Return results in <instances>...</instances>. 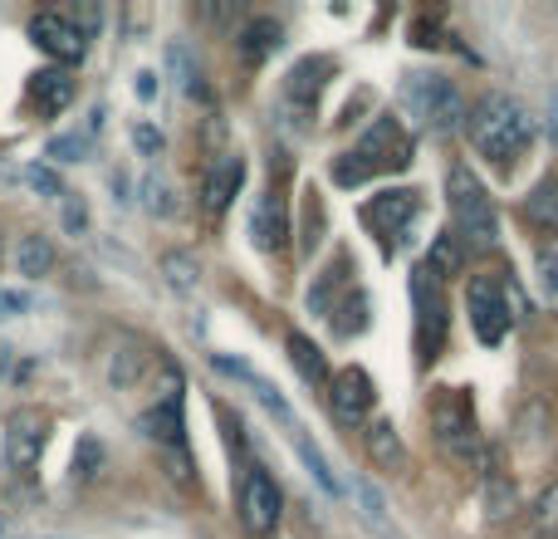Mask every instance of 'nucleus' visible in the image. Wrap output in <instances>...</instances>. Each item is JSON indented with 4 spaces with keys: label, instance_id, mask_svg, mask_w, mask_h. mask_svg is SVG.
Masks as SVG:
<instances>
[{
    "label": "nucleus",
    "instance_id": "nucleus-20",
    "mask_svg": "<svg viewBox=\"0 0 558 539\" xmlns=\"http://www.w3.org/2000/svg\"><path fill=\"white\" fill-rule=\"evenodd\" d=\"M363 442H367V456H373V466H383V471H402V466H407L402 432H397L392 422H373Z\"/></svg>",
    "mask_w": 558,
    "mask_h": 539
},
{
    "label": "nucleus",
    "instance_id": "nucleus-8",
    "mask_svg": "<svg viewBox=\"0 0 558 539\" xmlns=\"http://www.w3.org/2000/svg\"><path fill=\"white\" fill-rule=\"evenodd\" d=\"M363 226L383 241V255H397V245L407 241V231L422 216V192H407V187H392V192H373V202L357 206Z\"/></svg>",
    "mask_w": 558,
    "mask_h": 539
},
{
    "label": "nucleus",
    "instance_id": "nucleus-15",
    "mask_svg": "<svg viewBox=\"0 0 558 539\" xmlns=\"http://www.w3.org/2000/svg\"><path fill=\"white\" fill-rule=\"evenodd\" d=\"M74 94H78L74 74H69V69H59V64L35 69V74H29V84H25V104L35 108L39 118H59L69 104H74Z\"/></svg>",
    "mask_w": 558,
    "mask_h": 539
},
{
    "label": "nucleus",
    "instance_id": "nucleus-38",
    "mask_svg": "<svg viewBox=\"0 0 558 539\" xmlns=\"http://www.w3.org/2000/svg\"><path fill=\"white\" fill-rule=\"evenodd\" d=\"M357 495H363V505H367V515H373V520L377 525H387V511H383V501H377V491H373V486H357Z\"/></svg>",
    "mask_w": 558,
    "mask_h": 539
},
{
    "label": "nucleus",
    "instance_id": "nucleus-29",
    "mask_svg": "<svg viewBox=\"0 0 558 539\" xmlns=\"http://www.w3.org/2000/svg\"><path fill=\"white\" fill-rule=\"evenodd\" d=\"M137 192H143V206H147V212H153V216H172V212H177V202H172V192H167V182H162V177H153V172H147L143 182H137Z\"/></svg>",
    "mask_w": 558,
    "mask_h": 539
},
{
    "label": "nucleus",
    "instance_id": "nucleus-30",
    "mask_svg": "<svg viewBox=\"0 0 558 539\" xmlns=\"http://www.w3.org/2000/svg\"><path fill=\"white\" fill-rule=\"evenodd\" d=\"M98 466H104V446H98V436H78V452H74V481H94Z\"/></svg>",
    "mask_w": 558,
    "mask_h": 539
},
{
    "label": "nucleus",
    "instance_id": "nucleus-7",
    "mask_svg": "<svg viewBox=\"0 0 558 539\" xmlns=\"http://www.w3.org/2000/svg\"><path fill=\"white\" fill-rule=\"evenodd\" d=\"M465 314H471V328L485 348L505 344L514 324V285L505 275H495V270L471 275L465 279Z\"/></svg>",
    "mask_w": 558,
    "mask_h": 539
},
{
    "label": "nucleus",
    "instance_id": "nucleus-35",
    "mask_svg": "<svg viewBox=\"0 0 558 539\" xmlns=\"http://www.w3.org/2000/svg\"><path fill=\"white\" fill-rule=\"evenodd\" d=\"M49 157H54V163H84L88 157V137H54V143H49Z\"/></svg>",
    "mask_w": 558,
    "mask_h": 539
},
{
    "label": "nucleus",
    "instance_id": "nucleus-24",
    "mask_svg": "<svg viewBox=\"0 0 558 539\" xmlns=\"http://www.w3.org/2000/svg\"><path fill=\"white\" fill-rule=\"evenodd\" d=\"M289 442H294L299 462H304V466H308V476H314V481H318V486H324V491H328V495H343V481H338V476H333V466H328V456H324V452H318V446H314V436H308V432H304V427H299V432H289Z\"/></svg>",
    "mask_w": 558,
    "mask_h": 539
},
{
    "label": "nucleus",
    "instance_id": "nucleus-31",
    "mask_svg": "<svg viewBox=\"0 0 558 539\" xmlns=\"http://www.w3.org/2000/svg\"><path fill=\"white\" fill-rule=\"evenodd\" d=\"M162 275H167V285L182 289V295H192V289H196V261H192V255H167Z\"/></svg>",
    "mask_w": 558,
    "mask_h": 539
},
{
    "label": "nucleus",
    "instance_id": "nucleus-18",
    "mask_svg": "<svg viewBox=\"0 0 558 539\" xmlns=\"http://www.w3.org/2000/svg\"><path fill=\"white\" fill-rule=\"evenodd\" d=\"M328 324H333V338L367 334V324H373V299H367V289L353 285L343 299H333V309H328Z\"/></svg>",
    "mask_w": 558,
    "mask_h": 539
},
{
    "label": "nucleus",
    "instance_id": "nucleus-21",
    "mask_svg": "<svg viewBox=\"0 0 558 539\" xmlns=\"http://www.w3.org/2000/svg\"><path fill=\"white\" fill-rule=\"evenodd\" d=\"M15 270H20L25 279H45L49 270H54V245H49V236H39V231L20 236V245H15Z\"/></svg>",
    "mask_w": 558,
    "mask_h": 539
},
{
    "label": "nucleus",
    "instance_id": "nucleus-23",
    "mask_svg": "<svg viewBox=\"0 0 558 539\" xmlns=\"http://www.w3.org/2000/svg\"><path fill=\"white\" fill-rule=\"evenodd\" d=\"M143 363H147V348L137 344V338H123V344L113 348V358H108V383L123 393V387H133L137 378H143Z\"/></svg>",
    "mask_w": 558,
    "mask_h": 539
},
{
    "label": "nucleus",
    "instance_id": "nucleus-27",
    "mask_svg": "<svg viewBox=\"0 0 558 539\" xmlns=\"http://www.w3.org/2000/svg\"><path fill=\"white\" fill-rule=\"evenodd\" d=\"M520 511V491H514L505 476H490V486H485V520H510V515Z\"/></svg>",
    "mask_w": 558,
    "mask_h": 539
},
{
    "label": "nucleus",
    "instance_id": "nucleus-11",
    "mask_svg": "<svg viewBox=\"0 0 558 539\" xmlns=\"http://www.w3.org/2000/svg\"><path fill=\"white\" fill-rule=\"evenodd\" d=\"M29 39H35V49H45L59 69L78 64L84 49H88V35L74 25V15H59V10H39V15H29Z\"/></svg>",
    "mask_w": 558,
    "mask_h": 539
},
{
    "label": "nucleus",
    "instance_id": "nucleus-25",
    "mask_svg": "<svg viewBox=\"0 0 558 539\" xmlns=\"http://www.w3.org/2000/svg\"><path fill=\"white\" fill-rule=\"evenodd\" d=\"M284 354H289V363L299 368V378L304 383H328V363H324V354H318V344L314 338H304V334H289L284 338Z\"/></svg>",
    "mask_w": 558,
    "mask_h": 539
},
{
    "label": "nucleus",
    "instance_id": "nucleus-4",
    "mask_svg": "<svg viewBox=\"0 0 558 539\" xmlns=\"http://www.w3.org/2000/svg\"><path fill=\"white\" fill-rule=\"evenodd\" d=\"M397 104H402V118H412L426 133H456V128L465 123L461 88L446 74H436V69H412V74L397 84Z\"/></svg>",
    "mask_w": 558,
    "mask_h": 539
},
{
    "label": "nucleus",
    "instance_id": "nucleus-32",
    "mask_svg": "<svg viewBox=\"0 0 558 539\" xmlns=\"http://www.w3.org/2000/svg\"><path fill=\"white\" fill-rule=\"evenodd\" d=\"M59 202H64V231H69V236H84V231H88V206H84V196L64 192Z\"/></svg>",
    "mask_w": 558,
    "mask_h": 539
},
{
    "label": "nucleus",
    "instance_id": "nucleus-22",
    "mask_svg": "<svg viewBox=\"0 0 558 539\" xmlns=\"http://www.w3.org/2000/svg\"><path fill=\"white\" fill-rule=\"evenodd\" d=\"M167 64H172V74L182 79L186 98H196V104H211V88H206V79H202V64L192 59V49H186L182 39H172V45H167Z\"/></svg>",
    "mask_w": 558,
    "mask_h": 539
},
{
    "label": "nucleus",
    "instance_id": "nucleus-3",
    "mask_svg": "<svg viewBox=\"0 0 558 539\" xmlns=\"http://www.w3.org/2000/svg\"><path fill=\"white\" fill-rule=\"evenodd\" d=\"M446 206H451V226L446 231L465 245V251H490L500 241V216L485 192V182L465 163L446 167Z\"/></svg>",
    "mask_w": 558,
    "mask_h": 539
},
{
    "label": "nucleus",
    "instance_id": "nucleus-1",
    "mask_svg": "<svg viewBox=\"0 0 558 539\" xmlns=\"http://www.w3.org/2000/svg\"><path fill=\"white\" fill-rule=\"evenodd\" d=\"M402 167H412V137H407L402 118L383 113L367 123V133L357 137L343 157L328 163V177H333L338 187H363V182H373V177L402 172Z\"/></svg>",
    "mask_w": 558,
    "mask_h": 539
},
{
    "label": "nucleus",
    "instance_id": "nucleus-39",
    "mask_svg": "<svg viewBox=\"0 0 558 539\" xmlns=\"http://www.w3.org/2000/svg\"><path fill=\"white\" fill-rule=\"evenodd\" d=\"M153 94H157V79L153 74H137V98H143V104H153Z\"/></svg>",
    "mask_w": 558,
    "mask_h": 539
},
{
    "label": "nucleus",
    "instance_id": "nucleus-16",
    "mask_svg": "<svg viewBox=\"0 0 558 539\" xmlns=\"http://www.w3.org/2000/svg\"><path fill=\"white\" fill-rule=\"evenodd\" d=\"M241 187H245V163H241V157H216V167L206 172V187H202L206 216H226V212H231V202L241 196Z\"/></svg>",
    "mask_w": 558,
    "mask_h": 539
},
{
    "label": "nucleus",
    "instance_id": "nucleus-37",
    "mask_svg": "<svg viewBox=\"0 0 558 539\" xmlns=\"http://www.w3.org/2000/svg\"><path fill=\"white\" fill-rule=\"evenodd\" d=\"M133 143H137V153H147V157L162 153V133H157L153 123H133Z\"/></svg>",
    "mask_w": 558,
    "mask_h": 539
},
{
    "label": "nucleus",
    "instance_id": "nucleus-28",
    "mask_svg": "<svg viewBox=\"0 0 558 539\" xmlns=\"http://www.w3.org/2000/svg\"><path fill=\"white\" fill-rule=\"evenodd\" d=\"M530 520H534V535L539 539H558V481L530 505Z\"/></svg>",
    "mask_w": 558,
    "mask_h": 539
},
{
    "label": "nucleus",
    "instance_id": "nucleus-40",
    "mask_svg": "<svg viewBox=\"0 0 558 539\" xmlns=\"http://www.w3.org/2000/svg\"><path fill=\"white\" fill-rule=\"evenodd\" d=\"M554 104H558V98H554Z\"/></svg>",
    "mask_w": 558,
    "mask_h": 539
},
{
    "label": "nucleus",
    "instance_id": "nucleus-17",
    "mask_svg": "<svg viewBox=\"0 0 558 539\" xmlns=\"http://www.w3.org/2000/svg\"><path fill=\"white\" fill-rule=\"evenodd\" d=\"M524 221H530L534 236L544 241H558V172H544L539 182L524 196Z\"/></svg>",
    "mask_w": 558,
    "mask_h": 539
},
{
    "label": "nucleus",
    "instance_id": "nucleus-36",
    "mask_svg": "<svg viewBox=\"0 0 558 539\" xmlns=\"http://www.w3.org/2000/svg\"><path fill=\"white\" fill-rule=\"evenodd\" d=\"M539 289H544V299H549V309H558V251L539 261Z\"/></svg>",
    "mask_w": 558,
    "mask_h": 539
},
{
    "label": "nucleus",
    "instance_id": "nucleus-14",
    "mask_svg": "<svg viewBox=\"0 0 558 539\" xmlns=\"http://www.w3.org/2000/svg\"><path fill=\"white\" fill-rule=\"evenodd\" d=\"M284 241H289V202L270 187V192H260L251 206V245L275 255V251H284Z\"/></svg>",
    "mask_w": 558,
    "mask_h": 539
},
{
    "label": "nucleus",
    "instance_id": "nucleus-5",
    "mask_svg": "<svg viewBox=\"0 0 558 539\" xmlns=\"http://www.w3.org/2000/svg\"><path fill=\"white\" fill-rule=\"evenodd\" d=\"M407 295H412V334H416V368H436V358L446 354V338H451V299H446L441 279L426 265H412L407 279Z\"/></svg>",
    "mask_w": 558,
    "mask_h": 539
},
{
    "label": "nucleus",
    "instance_id": "nucleus-9",
    "mask_svg": "<svg viewBox=\"0 0 558 539\" xmlns=\"http://www.w3.org/2000/svg\"><path fill=\"white\" fill-rule=\"evenodd\" d=\"M241 525L251 539H270L279 530V520H284V491H279V481L270 471H265L260 462L245 466L241 476Z\"/></svg>",
    "mask_w": 558,
    "mask_h": 539
},
{
    "label": "nucleus",
    "instance_id": "nucleus-34",
    "mask_svg": "<svg viewBox=\"0 0 558 539\" xmlns=\"http://www.w3.org/2000/svg\"><path fill=\"white\" fill-rule=\"evenodd\" d=\"M25 187H35L39 196H64V182H59V172H49V167H25Z\"/></svg>",
    "mask_w": 558,
    "mask_h": 539
},
{
    "label": "nucleus",
    "instance_id": "nucleus-19",
    "mask_svg": "<svg viewBox=\"0 0 558 539\" xmlns=\"http://www.w3.org/2000/svg\"><path fill=\"white\" fill-rule=\"evenodd\" d=\"M279 45H284V25H279L275 15H255L241 25V55L251 59V64H265Z\"/></svg>",
    "mask_w": 558,
    "mask_h": 539
},
{
    "label": "nucleus",
    "instance_id": "nucleus-12",
    "mask_svg": "<svg viewBox=\"0 0 558 539\" xmlns=\"http://www.w3.org/2000/svg\"><path fill=\"white\" fill-rule=\"evenodd\" d=\"M373 403H377V383H373V373H367V368H357V363L338 368L333 383H328V412H333L338 422L357 427V422H367Z\"/></svg>",
    "mask_w": 558,
    "mask_h": 539
},
{
    "label": "nucleus",
    "instance_id": "nucleus-10",
    "mask_svg": "<svg viewBox=\"0 0 558 539\" xmlns=\"http://www.w3.org/2000/svg\"><path fill=\"white\" fill-rule=\"evenodd\" d=\"M45 442H49V417L39 407H15L5 417V466L15 476H35Z\"/></svg>",
    "mask_w": 558,
    "mask_h": 539
},
{
    "label": "nucleus",
    "instance_id": "nucleus-2",
    "mask_svg": "<svg viewBox=\"0 0 558 539\" xmlns=\"http://www.w3.org/2000/svg\"><path fill=\"white\" fill-rule=\"evenodd\" d=\"M461 128H465V137H471L475 153L490 157V163H505V167H510L514 157L534 143L530 108H524L520 98H510V94H485L481 104L465 113Z\"/></svg>",
    "mask_w": 558,
    "mask_h": 539
},
{
    "label": "nucleus",
    "instance_id": "nucleus-13",
    "mask_svg": "<svg viewBox=\"0 0 558 539\" xmlns=\"http://www.w3.org/2000/svg\"><path fill=\"white\" fill-rule=\"evenodd\" d=\"M333 59L328 55H304V59H294V69L284 74V104L294 108L299 118H314L318 113V98H324V84L333 79Z\"/></svg>",
    "mask_w": 558,
    "mask_h": 539
},
{
    "label": "nucleus",
    "instance_id": "nucleus-33",
    "mask_svg": "<svg viewBox=\"0 0 558 539\" xmlns=\"http://www.w3.org/2000/svg\"><path fill=\"white\" fill-rule=\"evenodd\" d=\"M308 202H304V241H299V251H314L318 245V231H324V212H318V196L314 192H304Z\"/></svg>",
    "mask_w": 558,
    "mask_h": 539
},
{
    "label": "nucleus",
    "instance_id": "nucleus-6",
    "mask_svg": "<svg viewBox=\"0 0 558 539\" xmlns=\"http://www.w3.org/2000/svg\"><path fill=\"white\" fill-rule=\"evenodd\" d=\"M432 432H436V446H441L451 462L471 466V471L485 466V436H481V422H475V407H471L465 387H436Z\"/></svg>",
    "mask_w": 558,
    "mask_h": 539
},
{
    "label": "nucleus",
    "instance_id": "nucleus-26",
    "mask_svg": "<svg viewBox=\"0 0 558 539\" xmlns=\"http://www.w3.org/2000/svg\"><path fill=\"white\" fill-rule=\"evenodd\" d=\"M465 255H471V251H465V245L456 241L451 231H441V236H436V241H432V251H426V261H422V265L432 270L436 279H441V275H456V270L465 265Z\"/></svg>",
    "mask_w": 558,
    "mask_h": 539
}]
</instances>
